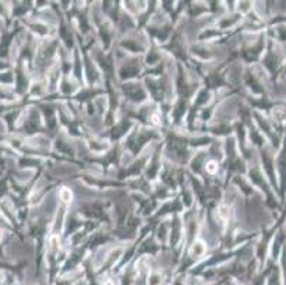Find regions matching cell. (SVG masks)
<instances>
[{"label": "cell", "instance_id": "1", "mask_svg": "<svg viewBox=\"0 0 286 285\" xmlns=\"http://www.w3.org/2000/svg\"><path fill=\"white\" fill-rule=\"evenodd\" d=\"M71 197H73V194H71L70 190L63 188L61 191H60V198H61L64 202H70L71 201Z\"/></svg>", "mask_w": 286, "mask_h": 285}, {"label": "cell", "instance_id": "2", "mask_svg": "<svg viewBox=\"0 0 286 285\" xmlns=\"http://www.w3.org/2000/svg\"><path fill=\"white\" fill-rule=\"evenodd\" d=\"M206 170H208L209 173H215V170H216V163L211 161V163L208 164V167H206Z\"/></svg>", "mask_w": 286, "mask_h": 285}]
</instances>
